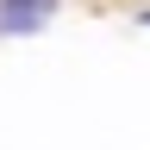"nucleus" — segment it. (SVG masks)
I'll return each mask as SVG.
<instances>
[{
    "instance_id": "1",
    "label": "nucleus",
    "mask_w": 150,
    "mask_h": 150,
    "mask_svg": "<svg viewBox=\"0 0 150 150\" xmlns=\"http://www.w3.org/2000/svg\"><path fill=\"white\" fill-rule=\"evenodd\" d=\"M56 0H0V38H25L38 25H50Z\"/></svg>"
}]
</instances>
